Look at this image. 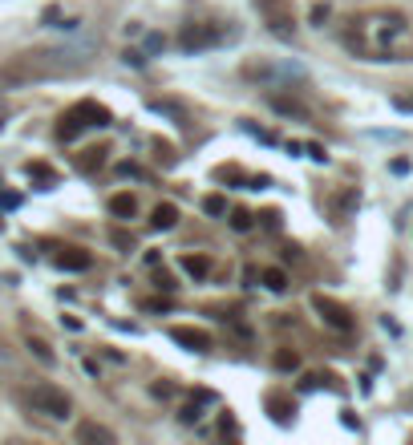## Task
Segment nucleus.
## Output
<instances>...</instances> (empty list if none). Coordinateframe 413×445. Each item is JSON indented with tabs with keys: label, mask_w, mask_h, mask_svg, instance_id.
Here are the masks:
<instances>
[{
	"label": "nucleus",
	"mask_w": 413,
	"mask_h": 445,
	"mask_svg": "<svg viewBox=\"0 0 413 445\" xmlns=\"http://www.w3.org/2000/svg\"><path fill=\"white\" fill-rule=\"evenodd\" d=\"M410 41V21L401 12H368L361 21H353L349 44L365 57V61H401V44Z\"/></svg>",
	"instance_id": "1"
},
{
	"label": "nucleus",
	"mask_w": 413,
	"mask_h": 445,
	"mask_svg": "<svg viewBox=\"0 0 413 445\" xmlns=\"http://www.w3.org/2000/svg\"><path fill=\"white\" fill-rule=\"evenodd\" d=\"M105 130V126H114V114L105 110V105H97V101H77V105H69L65 114H61V126H57V138L61 142H73V138H82V130Z\"/></svg>",
	"instance_id": "2"
},
{
	"label": "nucleus",
	"mask_w": 413,
	"mask_h": 445,
	"mask_svg": "<svg viewBox=\"0 0 413 445\" xmlns=\"http://www.w3.org/2000/svg\"><path fill=\"white\" fill-rule=\"evenodd\" d=\"M231 37H235V29H227V25H186L179 33V44L186 53H203V49H215V44L231 41Z\"/></svg>",
	"instance_id": "3"
},
{
	"label": "nucleus",
	"mask_w": 413,
	"mask_h": 445,
	"mask_svg": "<svg viewBox=\"0 0 413 445\" xmlns=\"http://www.w3.org/2000/svg\"><path fill=\"white\" fill-rule=\"evenodd\" d=\"M29 405L37 409V413H45V417H69V409H73V400L65 389H57V385H33L29 389Z\"/></svg>",
	"instance_id": "4"
},
{
	"label": "nucleus",
	"mask_w": 413,
	"mask_h": 445,
	"mask_svg": "<svg viewBox=\"0 0 413 445\" xmlns=\"http://www.w3.org/2000/svg\"><path fill=\"white\" fill-rule=\"evenodd\" d=\"M255 8H260V16L268 21V29L275 37H292L296 33V12H292L288 0H255Z\"/></svg>",
	"instance_id": "5"
},
{
	"label": "nucleus",
	"mask_w": 413,
	"mask_h": 445,
	"mask_svg": "<svg viewBox=\"0 0 413 445\" xmlns=\"http://www.w3.org/2000/svg\"><path fill=\"white\" fill-rule=\"evenodd\" d=\"M312 312L321 316L328 328H336V332H349L353 328V312L345 308V304H336V300H328V296H312Z\"/></svg>",
	"instance_id": "6"
},
{
	"label": "nucleus",
	"mask_w": 413,
	"mask_h": 445,
	"mask_svg": "<svg viewBox=\"0 0 413 445\" xmlns=\"http://www.w3.org/2000/svg\"><path fill=\"white\" fill-rule=\"evenodd\" d=\"M166 336H171L175 344H183L186 353H207V348H211V336H207L203 328H186V324H175V328H166Z\"/></svg>",
	"instance_id": "7"
},
{
	"label": "nucleus",
	"mask_w": 413,
	"mask_h": 445,
	"mask_svg": "<svg viewBox=\"0 0 413 445\" xmlns=\"http://www.w3.org/2000/svg\"><path fill=\"white\" fill-rule=\"evenodd\" d=\"M90 251H82V247H65L61 255H57V267L61 271H90Z\"/></svg>",
	"instance_id": "8"
},
{
	"label": "nucleus",
	"mask_w": 413,
	"mask_h": 445,
	"mask_svg": "<svg viewBox=\"0 0 413 445\" xmlns=\"http://www.w3.org/2000/svg\"><path fill=\"white\" fill-rule=\"evenodd\" d=\"M110 215H114V219H134V215H138V199L130 194V190L114 194V199H110Z\"/></svg>",
	"instance_id": "9"
},
{
	"label": "nucleus",
	"mask_w": 413,
	"mask_h": 445,
	"mask_svg": "<svg viewBox=\"0 0 413 445\" xmlns=\"http://www.w3.org/2000/svg\"><path fill=\"white\" fill-rule=\"evenodd\" d=\"M150 222H154L158 231H171V227L179 222V207H175V203H158V207L150 211Z\"/></svg>",
	"instance_id": "10"
},
{
	"label": "nucleus",
	"mask_w": 413,
	"mask_h": 445,
	"mask_svg": "<svg viewBox=\"0 0 413 445\" xmlns=\"http://www.w3.org/2000/svg\"><path fill=\"white\" fill-rule=\"evenodd\" d=\"M179 264H183V271L190 279H207V275H211V259H207V255H190V251H186Z\"/></svg>",
	"instance_id": "11"
},
{
	"label": "nucleus",
	"mask_w": 413,
	"mask_h": 445,
	"mask_svg": "<svg viewBox=\"0 0 413 445\" xmlns=\"http://www.w3.org/2000/svg\"><path fill=\"white\" fill-rule=\"evenodd\" d=\"M77 442H105V445H114L118 437H114L105 425H93V421H86V425H77Z\"/></svg>",
	"instance_id": "12"
},
{
	"label": "nucleus",
	"mask_w": 413,
	"mask_h": 445,
	"mask_svg": "<svg viewBox=\"0 0 413 445\" xmlns=\"http://www.w3.org/2000/svg\"><path fill=\"white\" fill-rule=\"evenodd\" d=\"M268 105H272L275 114H284V118H308V110L300 105V101H292V97H268Z\"/></svg>",
	"instance_id": "13"
},
{
	"label": "nucleus",
	"mask_w": 413,
	"mask_h": 445,
	"mask_svg": "<svg viewBox=\"0 0 413 445\" xmlns=\"http://www.w3.org/2000/svg\"><path fill=\"white\" fill-rule=\"evenodd\" d=\"M268 409H272V417H275V421H288V417L296 413V400H292V397H284V393H268Z\"/></svg>",
	"instance_id": "14"
},
{
	"label": "nucleus",
	"mask_w": 413,
	"mask_h": 445,
	"mask_svg": "<svg viewBox=\"0 0 413 445\" xmlns=\"http://www.w3.org/2000/svg\"><path fill=\"white\" fill-rule=\"evenodd\" d=\"M260 279H264L268 292H288V271H284V267H264Z\"/></svg>",
	"instance_id": "15"
},
{
	"label": "nucleus",
	"mask_w": 413,
	"mask_h": 445,
	"mask_svg": "<svg viewBox=\"0 0 413 445\" xmlns=\"http://www.w3.org/2000/svg\"><path fill=\"white\" fill-rule=\"evenodd\" d=\"M25 175L33 178V182H41V190H49V186L57 182V170H53V166H45V162H29V166H25Z\"/></svg>",
	"instance_id": "16"
},
{
	"label": "nucleus",
	"mask_w": 413,
	"mask_h": 445,
	"mask_svg": "<svg viewBox=\"0 0 413 445\" xmlns=\"http://www.w3.org/2000/svg\"><path fill=\"white\" fill-rule=\"evenodd\" d=\"M272 364L279 368V372H296V368H300V353H292V348H275Z\"/></svg>",
	"instance_id": "17"
},
{
	"label": "nucleus",
	"mask_w": 413,
	"mask_h": 445,
	"mask_svg": "<svg viewBox=\"0 0 413 445\" xmlns=\"http://www.w3.org/2000/svg\"><path fill=\"white\" fill-rule=\"evenodd\" d=\"M25 344H29V353L37 356L41 364H57V356H53V348H49V344H45V340H41V336H29Z\"/></svg>",
	"instance_id": "18"
},
{
	"label": "nucleus",
	"mask_w": 413,
	"mask_h": 445,
	"mask_svg": "<svg viewBox=\"0 0 413 445\" xmlns=\"http://www.w3.org/2000/svg\"><path fill=\"white\" fill-rule=\"evenodd\" d=\"M357 199H361L357 190H345V194L336 199V222H345V219H349V211L357 207Z\"/></svg>",
	"instance_id": "19"
},
{
	"label": "nucleus",
	"mask_w": 413,
	"mask_h": 445,
	"mask_svg": "<svg viewBox=\"0 0 413 445\" xmlns=\"http://www.w3.org/2000/svg\"><path fill=\"white\" fill-rule=\"evenodd\" d=\"M203 211H207V215H227L223 194H207V199H203Z\"/></svg>",
	"instance_id": "20"
},
{
	"label": "nucleus",
	"mask_w": 413,
	"mask_h": 445,
	"mask_svg": "<svg viewBox=\"0 0 413 445\" xmlns=\"http://www.w3.org/2000/svg\"><path fill=\"white\" fill-rule=\"evenodd\" d=\"M110 243H114L118 251H126V255L134 251V235H130V231H114V235H110Z\"/></svg>",
	"instance_id": "21"
},
{
	"label": "nucleus",
	"mask_w": 413,
	"mask_h": 445,
	"mask_svg": "<svg viewBox=\"0 0 413 445\" xmlns=\"http://www.w3.org/2000/svg\"><path fill=\"white\" fill-rule=\"evenodd\" d=\"M251 227H255V222H251V215H247V211H235V215H231V231H239V235H243V231H251Z\"/></svg>",
	"instance_id": "22"
},
{
	"label": "nucleus",
	"mask_w": 413,
	"mask_h": 445,
	"mask_svg": "<svg viewBox=\"0 0 413 445\" xmlns=\"http://www.w3.org/2000/svg\"><path fill=\"white\" fill-rule=\"evenodd\" d=\"M154 288H158V292H166V296H171V292H175V288H179V283H175V275H171V271H158V275H154Z\"/></svg>",
	"instance_id": "23"
},
{
	"label": "nucleus",
	"mask_w": 413,
	"mask_h": 445,
	"mask_svg": "<svg viewBox=\"0 0 413 445\" xmlns=\"http://www.w3.org/2000/svg\"><path fill=\"white\" fill-rule=\"evenodd\" d=\"M101 162H105V150H90V158H82L77 166H82V170H93V166H101Z\"/></svg>",
	"instance_id": "24"
},
{
	"label": "nucleus",
	"mask_w": 413,
	"mask_h": 445,
	"mask_svg": "<svg viewBox=\"0 0 413 445\" xmlns=\"http://www.w3.org/2000/svg\"><path fill=\"white\" fill-rule=\"evenodd\" d=\"M122 61H126V65H134V69H142V65H146V53H142V49H126V57H122Z\"/></svg>",
	"instance_id": "25"
},
{
	"label": "nucleus",
	"mask_w": 413,
	"mask_h": 445,
	"mask_svg": "<svg viewBox=\"0 0 413 445\" xmlns=\"http://www.w3.org/2000/svg\"><path fill=\"white\" fill-rule=\"evenodd\" d=\"M0 207H4V211H16V207H21V194H12V190H0Z\"/></svg>",
	"instance_id": "26"
},
{
	"label": "nucleus",
	"mask_w": 413,
	"mask_h": 445,
	"mask_svg": "<svg viewBox=\"0 0 413 445\" xmlns=\"http://www.w3.org/2000/svg\"><path fill=\"white\" fill-rule=\"evenodd\" d=\"M179 417L190 425V421H199V417H203V409H199V405H183V409H179Z\"/></svg>",
	"instance_id": "27"
},
{
	"label": "nucleus",
	"mask_w": 413,
	"mask_h": 445,
	"mask_svg": "<svg viewBox=\"0 0 413 445\" xmlns=\"http://www.w3.org/2000/svg\"><path fill=\"white\" fill-rule=\"evenodd\" d=\"M118 175L122 178H142V166H134V162H118Z\"/></svg>",
	"instance_id": "28"
},
{
	"label": "nucleus",
	"mask_w": 413,
	"mask_h": 445,
	"mask_svg": "<svg viewBox=\"0 0 413 445\" xmlns=\"http://www.w3.org/2000/svg\"><path fill=\"white\" fill-rule=\"evenodd\" d=\"M308 158H312V162H328V154H324L321 142H308Z\"/></svg>",
	"instance_id": "29"
},
{
	"label": "nucleus",
	"mask_w": 413,
	"mask_h": 445,
	"mask_svg": "<svg viewBox=\"0 0 413 445\" xmlns=\"http://www.w3.org/2000/svg\"><path fill=\"white\" fill-rule=\"evenodd\" d=\"M328 21V4H312V25H324Z\"/></svg>",
	"instance_id": "30"
},
{
	"label": "nucleus",
	"mask_w": 413,
	"mask_h": 445,
	"mask_svg": "<svg viewBox=\"0 0 413 445\" xmlns=\"http://www.w3.org/2000/svg\"><path fill=\"white\" fill-rule=\"evenodd\" d=\"M61 324H65L69 332H82V320H77V316H61Z\"/></svg>",
	"instance_id": "31"
},
{
	"label": "nucleus",
	"mask_w": 413,
	"mask_h": 445,
	"mask_svg": "<svg viewBox=\"0 0 413 445\" xmlns=\"http://www.w3.org/2000/svg\"><path fill=\"white\" fill-rule=\"evenodd\" d=\"M397 110H413V97H397Z\"/></svg>",
	"instance_id": "32"
},
{
	"label": "nucleus",
	"mask_w": 413,
	"mask_h": 445,
	"mask_svg": "<svg viewBox=\"0 0 413 445\" xmlns=\"http://www.w3.org/2000/svg\"><path fill=\"white\" fill-rule=\"evenodd\" d=\"M0 360H4V348H0Z\"/></svg>",
	"instance_id": "33"
},
{
	"label": "nucleus",
	"mask_w": 413,
	"mask_h": 445,
	"mask_svg": "<svg viewBox=\"0 0 413 445\" xmlns=\"http://www.w3.org/2000/svg\"><path fill=\"white\" fill-rule=\"evenodd\" d=\"M0 126H4V122H0Z\"/></svg>",
	"instance_id": "34"
}]
</instances>
